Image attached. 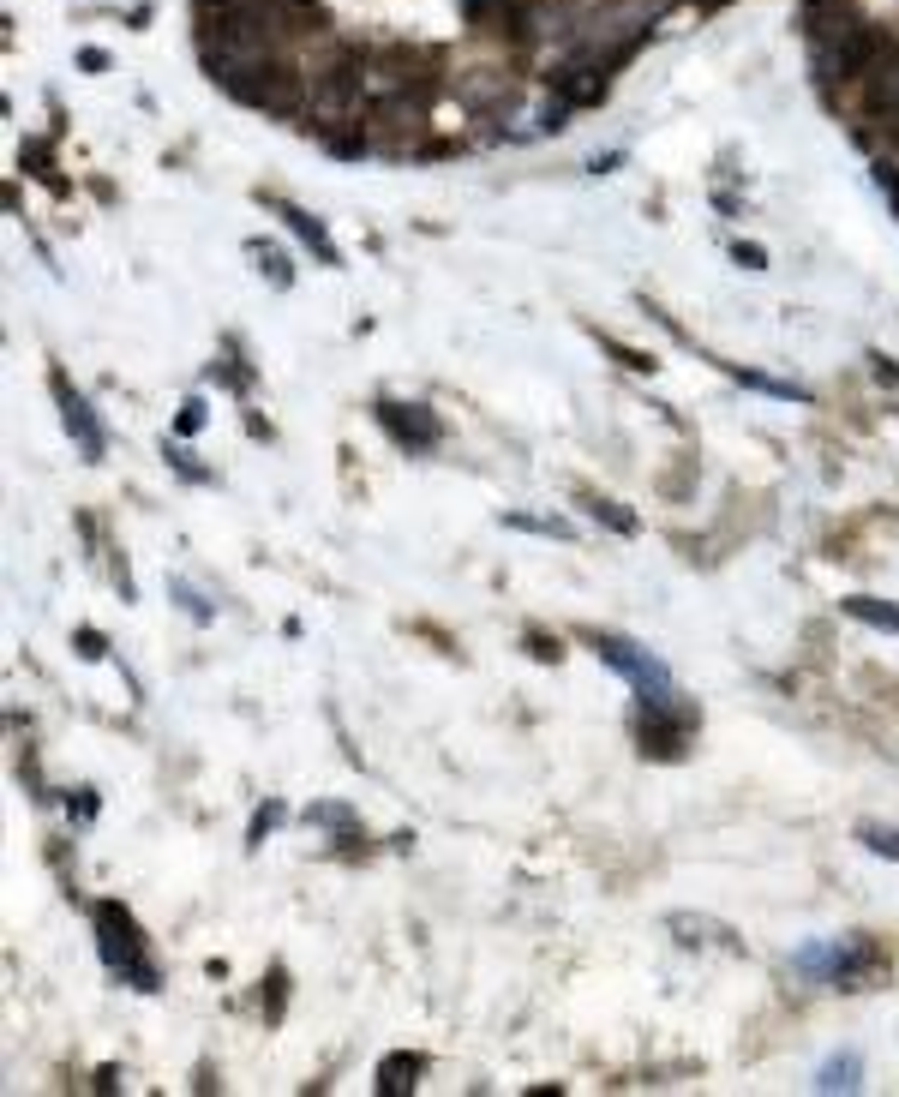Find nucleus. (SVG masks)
Returning <instances> with one entry per match:
<instances>
[{
    "label": "nucleus",
    "mask_w": 899,
    "mask_h": 1097,
    "mask_svg": "<svg viewBox=\"0 0 899 1097\" xmlns=\"http://www.w3.org/2000/svg\"><path fill=\"white\" fill-rule=\"evenodd\" d=\"M246 252H252V258H258V270H264V276H270V288H288V282H294V270H288V258H282V252H276V246H264V240H252V246H246Z\"/></svg>",
    "instance_id": "f3484780"
},
{
    "label": "nucleus",
    "mask_w": 899,
    "mask_h": 1097,
    "mask_svg": "<svg viewBox=\"0 0 899 1097\" xmlns=\"http://www.w3.org/2000/svg\"><path fill=\"white\" fill-rule=\"evenodd\" d=\"M732 378H744L750 390L780 396V402H810V390H798V384H786V378H768V372H744V366H732Z\"/></svg>",
    "instance_id": "ddd939ff"
},
{
    "label": "nucleus",
    "mask_w": 899,
    "mask_h": 1097,
    "mask_svg": "<svg viewBox=\"0 0 899 1097\" xmlns=\"http://www.w3.org/2000/svg\"><path fill=\"white\" fill-rule=\"evenodd\" d=\"M846 612H852L858 624H870V630H888V636H899V606H888V600L852 594V600H846Z\"/></svg>",
    "instance_id": "f8f14e48"
},
{
    "label": "nucleus",
    "mask_w": 899,
    "mask_h": 1097,
    "mask_svg": "<svg viewBox=\"0 0 899 1097\" xmlns=\"http://www.w3.org/2000/svg\"><path fill=\"white\" fill-rule=\"evenodd\" d=\"M426 1074V1056H384L378 1062V1092L384 1097H402V1092H414V1080Z\"/></svg>",
    "instance_id": "9d476101"
},
{
    "label": "nucleus",
    "mask_w": 899,
    "mask_h": 1097,
    "mask_svg": "<svg viewBox=\"0 0 899 1097\" xmlns=\"http://www.w3.org/2000/svg\"><path fill=\"white\" fill-rule=\"evenodd\" d=\"M732 258H738L744 270H768V252H762L756 240H738V246H732Z\"/></svg>",
    "instance_id": "aec40b11"
},
{
    "label": "nucleus",
    "mask_w": 899,
    "mask_h": 1097,
    "mask_svg": "<svg viewBox=\"0 0 899 1097\" xmlns=\"http://www.w3.org/2000/svg\"><path fill=\"white\" fill-rule=\"evenodd\" d=\"M600 348H606V354H618V366H630V372H654V354H642V348H624L618 336H600Z\"/></svg>",
    "instance_id": "6ab92c4d"
},
{
    "label": "nucleus",
    "mask_w": 899,
    "mask_h": 1097,
    "mask_svg": "<svg viewBox=\"0 0 899 1097\" xmlns=\"http://www.w3.org/2000/svg\"><path fill=\"white\" fill-rule=\"evenodd\" d=\"M864 1086V1062L846 1050V1056H834V1062H822V1074H816V1092H858Z\"/></svg>",
    "instance_id": "9b49d317"
},
{
    "label": "nucleus",
    "mask_w": 899,
    "mask_h": 1097,
    "mask_svg": "<svg viewBox=\"0 0 899 1097\" xmlns=\"http://www.w3.org/2000/svg\"><path fill=\"white\" fill-rule=\"evenodd\" d=\"M504 528H522V534H540V540H570V534H576L564 516H522V510L504 516Z\"/></svg>",
    "instance_id": "4468645a"
},
{
    "label": "nucleus",
    "mask_w": 899,
    "mask_h": 1097,
    "mask_svg": "<svg viewBox=\"0 0 899 1097\" xmlns=\"http://www.w3.org/2000/svg\"><path fill=\"white\" fill-rule=\"evenodd\" d=\"M96 948H102V966H108L120 984L156 990V966H150V954H144V936H138V924H132L120 906H96Z\"/></svg>",
    "instance_id": "7ed1b4c3"
},
{
    "label": "nucleus",
    "mask_w": 899,
    "mask_h": 1097,
    "mask_svg": "<svg viewBox=\"0 0 899 1097\" xmlns=\"http://www.w3.org/2000/svg\"><path fill=\"white\" fill-rule=\"evenodd\" d=\"M198 426H204V402H198V396H192V402H186V408H180V420H174V432H180V438H192V432H198Z\"/></svg>",
    "instance_id": "412c9836"
},
{
    "label": "nucleus",
    "mask_w": 899,
    "mask_h": 1097,
    "mask_svg": "<svg viewBox=\"0 0 899 1097\" xmlns=\"http://www.w3.org/2000/svg\"><path fill=\"white\" fill-rule=\"evenodd\" d=\"M378 426L408 450H438L444 444V420L420 402H378Z\"/></svg>",
    "instance_id": "39448f33"
},
{
    "label": "nucleus",
    "mask_w": 899,
    "mask_h": 1097,
    "mask_svg": "<svg viewBox=\"0 0 899 1097\" xmlns=\"http://www.w3.org/2000/svg\"><path fill=\"white\" fill-rule=\"evenodd\" d=\"M588 648H594L618 678H630V690H636V702H642V708L684 702V690L672 684V672H666L648 648H636V642H624V636H600V630H588Z\"/></svg>",
    "instance_id": "f03ea898"
},
{
    "label": "nucleus",
    "mask_w": 899,
    "mask_h": 1097,
    "mask_svg": "<svg viewBox=\"0 0 899 1097\" xmlns=\"http://www.w3.org/2000/svg\"><path fill=\"white\" fill-rule=\"evenodd\" d=\"M528 654H534V660H558V642H546V636H528Z\"/></svg>",
    "instance_id": "a878e982"
},
{
    "label": "nucleus",
    "mask_w": 899,
    "mask_h": 1097,
    "mask_svg": "<svg viewBox=\"0 0 899 1097\" xmlns=\"http://www.w3.org/2000/svg\"><path fill=\"white\" fill-rule=\"evenodd\" d=\"M582 510H588L594 522H606L612 534H636V516H630L624 504H612V498H582Z\"/></svg>",
    "instance_id": "2eb2a0df"
},
{
    "label": "nucleus",
    "mask_w": 899,
    "mask_h": 1097,
    "mask_svg": "<svg viewBox=\"0 0 899 1097\" xmlns=\"http://www.w3.org/2000/svg\"><path fill=\"white\" fill-rule=\"evenodd\" d=\"M882 966H888V954L870 936H840V942H822V948H798L792 954V972L798 978L840 984V990H870L882 978Z\"/></svg>",
    "instance_id": "f257e3e1"
},
{
    "label": "nucleus",
    "mask_w": 899,
    "mask_h": 1097,
    "mask_svg": "<svg viewBox=\"0 0 899 1097\" xmlns=\"http://www.w3.org/2000/svg\"><path fill=\"white\" fill-rule=\"evenodd\" d=\"M858 840L876 852V858H894L899 864V828H882V822H858Z\"/></svg>",
    "instance_id": "a211bd4d"
},
{
    "label": "nucleus",
    "mask_w": 899,
    "mask_h": 1097,
    "mask_svg": "<svg viewBox=\"0 0 899 1097\" xmlns=\"http://www.w3.org/2000/svg\"><path fill=\"white\" fill-rule=\"evenodd\" d=\"M54 402H60V420H66V432L78 438V450H84V462H102V450H108V438H102V420L90 414V402L54 372Z\"/></svg>",
    "instance_id": "423d86ee"
},
{
    "label": "nucleus",
    "mask_w": 899,
    "mask_h": 1097,
    "mask_svg": "<svg viewBox=\"0 0 899 1097\" xmlns=\"http://www.w3.org/2000/svg\"><path fill=\"white\" fill-rule=\"evenodd\" d=\"M690 732H696V708H690V702L642 708V720H636V744H642V756H654V762H678L684 744H690Z\"/></svg>",
    "instance_id": "20e7f679"
},
{
    "label": "nucleus",
    "mask_w": 899,
    "mask_h": 1097,
    "mask_svg": "<svg viewBox=\"0 0 899 1097\" xmlns=\"http://www.w3.org/2000/svg\"><path fill=\"white\" fill-rule=\"evenodd\" d=\"M666 930L684 942V948H726V954H738L744 942L726 930V924H714V918H696V912H672L666 918Z\"/></svg>",
    "instance_id": "6e6552de"
},
{
    "label": "nucleus",
    "mask_w": 899,
    "mask_h": 1097,
    "mask_svg": "<svg viewBox=\"0 0 899 1097\" xmlns=\"http://www.w3.org/2000/svg\"><path fill=\"white\" fill-rule=\"evenodd\" d=\"M276 216H288V228L318 252V264H342V252L330 246V234H324V222H318V216H306V210H294V204H276Z\"/></svg>",
    "instance_id": "1a4fd4ad"
},
{
    "label": "nucleus",
    "mask_w": 899,
    "mask_h": 1097,
    "mask_svg": "<svg viewBox=\"0 0 899 1097\" xmlns=\"http://www.w3.org/2000/svg\"><path fill=\"white\" fill-rule=\"evenodd\" d=\"M306 822L336 828L342 840H360V828H354V810H348V804H312V810H306Z\"/></svg>",
    "instance_id": "dca6fc26"
},
{
    "label": "nucleus",
    "mask_w": 899,
    "mask_h": 1097,
    "mask_svg": "<svg viewBox=\"0 0 899 1097\" xmlns=\"http://www.w3.org/2000/svg\"><path fill=\"white\" fill-rule=\"evenodd\" d=\"M456 96H462L474 114H504V108H516V78L480 66V72H462V78H456Z\"/></svg>",
    "instance_id": "0eeeda50"
},
{
    "label": "nucleus",
    "mask_w": 899,
    "mask_h": 1097,
    "mask_svg": "<svg viewBox=\"0 0 899 1097\" xmlns=\"http://www.w3.org/2000/svg\"><path fill=\"white\" fill-rule=\"evenodd\" d=\"M78 66H84V72H102V66H108V54H102V48H84V54H78Z\"/></svg>",
    "instance_id": "bb28decb"
},
{
    "label": "nucleus",
    "mask_w": 899,
    "mask_h": 1097,
    "mask_svg": "<svg viewBox=\"0 0 899 1097\" xmlns=\"http://www.w3.org/2000/svg\"><path fill=\"white\" fill-rule=\"evenodd\" d=\"M168 588H174V600H180V606H186V612H192V618H198V624H204V618H210V606H204V600H198V594H192V588H186V582H168Z\"/></svg>",
    "instance_id": "4be33fe9"
},
{
    "label": "nucleus",
    "mask_w": 899,
    "mask_h": 1097,
    "mask_svg": "<svg viewBox=\"0 0 899 1097\" xmlns=\"http://www.w3.org/2000/svg\"><path fill=\"white\" fill-rule=\"evenodd\" d=\"M276 822H282V804H264V810L252 816V846H258V840H264V834H270Z\"/></svg>",
    "instance_id": "5701e85b"
},
{
    "label": "nucleus",
    "mask_w": 899,
    "mask_h": 1097,
    "mask_svg": "<svg viewBox=\"0 0 899 1097\" xmlns=\"http://www.w3.org/2000/svg\"><path fill=\"white\" fill-rule=\"evenodd\" d=\"M174 468H180V474H186V480H210V474H204V468H198V462H192V450H174Z\"/></svg>",
    "instance_id": "b1692460"
},
{
    "label": "nucleus",
    "mask_w": 899,
    "mask_h": 1097,
    "mask_svg": "<svg viewBox=\"0 0 899 1097\" xmlns=\"http://www.w3.org/2000/svg\"><path fill=\"white\" fill-rule=\"evenodd\" d=\"M78 654H84V660H102V636H96V630H78Z\"/></svg>",
    "instance_id": "393cba45"
}]
</instances>
